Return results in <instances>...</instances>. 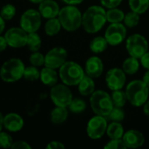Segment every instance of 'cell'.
Masks as SVG:
<instances>
[{
    "label": "cell",
    "mask_w": 149,
    "mask_h": 149,
    "mask_svg": "<svg viewBox=\"0 0 149 149\" xmlns=\"http://www.w3.org/2000/svg\"><path fill=\"white\" fill-rule=\"evenodd\" d=\"M107 22L106 10L102 5H91L83 13L82 26L90 34L98 32Z\"/></svg>",
    "instance_id": "cell-1"
},
{
    "label": "cell",
    "mask_w": 149,
    "mask_h": 149,
    "mask_svg": "<svg viewBox=\"0 0 149 149\" xmlns=\"http://www.w3.org/2000/svg\"><path fill=\"white\" fill-rule=\"evenodd\" d=\"M58 18L62 28L68 32L76 31L82 26L83 14L76 5L67 4L62 7L60 10Z\"/></svg>",
    "instance_id": "cell-2"
},
{
    "label": "cell",
    "mask_w": 149,
    "mask_h": 149,
    "mask_svg": "<svg viewBox=\"0 0 149 149\" xmlns=\"http://www.w3.org/2000/svg\"><path fill=\"white\" fill-rule=\"evenodd\" d=\"M125 91L128 102L133 107H143L148 100L149 87L143 80L135 79L129 82L126 86Z\"/></svg>",
    "instance_id": "cell-3"
},
{
    "label": "cell",
    "mask_w": 149,
    "mask_h": 149,
    "mask_svg": "<svg viewBox=\"0 0 149 149\" xmlns=\"http://www.w3.org/2000/svg\"><path fill=\"white\" fill-rule=\"evenodd\" d=\"M85 75L84 69L75 61H66L59 69L60 79L68 86H77Z\"/></svg>",
    "instance_id": "cell-4"
},
{
    "label": "cell",
    "mask_w": 149,
    "mask_h": 149,
    "mask_svg": "<svg viewBox=\"0 0 149 149\" xmlns=\"http://www.w3.org/2000/svg\"><path fill=\"white\" fill-rule=\"evenodd\" d=\"M25 66L24 62L18 58H11L4 62L0 68V78L7 83H14L24 76Z\"/></svg>",
    "instance_id": "cell-5"
},
{
    "label": "cell",
    "mask_w": 149,
    "mask_h": 149,
    "mask_svg": "<svg viewBox=\"0 0 149 149\" xmlns=\"http://www.w3.org/2000/svg\"><path fill=\"white\" fill-rule=\"evenodd\" d=\"M90 104L95 114L106 118L114 107L111 94L104 90H96L90 96Z\"/></svg>",
    "instance_id": "cell-6"
},
{
    "label": "cell",
    "mask_w": 149,
    "mask_h": 149,
    "mask_svg": "<svg viewBox=\"0 0 149 149\" xmlns=\"http://www.w3.org/2000/svg\"><path fill=\"white\" fill-rule=\"evenodd\" d=\"M126 48L130 56L141 58L147 52H148V42L144 36L135 33L129 36L126 39Z\"/></svg>",
    "instance_id": "cell-7"
},
{
    "label": "cell",
    "mask_w": 149,
    "mask_h": 149,
    "mask_svg": "<svg viewBox=\"0 0 149 149\" xmlns=\"http://www.w3.org/2000/svg\"><path fill=\"white\" fill-rule=\"evenodd\" d=\"M50 98L54 106L68 107L74 99L71 89L65 84H56L51 87Z\"/></svg>",
    "instance_id": "cell-8"
},
{
    "label": "cell",
    "mask_w": 149,
    "mask_h": 149,
    "mask_svg": "<svg viewBox=\"0 0 149 149\" xmlns=\"http://www.w3.org/2000/svg\"><path fill=\"white\" fill-rule=\"evenodd\" d=\"M42 16L40 11L34 9H28L20 17V27L27 33L36 32L41 25Z\"/></svg>",
    "instance_id": "cell-9"
},
{
    "label": "cell",
    "mask_w": 149,
    "mask_h": 149,
    "mask_svg": "<svg viewBox=\"0 0 149 149\" xmlns=\"http://www.w3.org/2000/svg\"><path fill=\"white\" fill-rule=\"evenodd\" d=\"M107 127V118L96 114L88 121L86 132L91 140H99L105 134Z\"/></svg>",
    "instance_id": "cell-10"
},
{
    "label": "cell",
    "mask_w": 149,
    "mask_h": 149,
    "mask_svg": "<svg viewBox=\"0 0 149 149\" xmlns=\"http://www.w3.org/2000/svg\"><path fill=\"white\" fill-rule=\"evenodd\" d=\"M126 26L122 23H112L106 28L105 38L109 45L117 46L120 45L126 38Z\"/></svg>",
    "instance_id": "cell-11"
},
{
    "label": "cell",
    "mask_w": 149,
    "mask_h": 149,
    "mask_svg": "<svg viewBox=\"0 0 149 149\" xmlns=\"http://www.w3.org/2000/svg\"><path fill=\"white\" fill-rule=\"evenodd\" d=\"M68 52L63 47H54L49 50L45 55V66L60 69L61 66L67 61Z\"/></svg>",
    "instance_id": "cell-12"
},
{
    "label": "cell",
    "mask_w": 149,
    "mask_h": 149,
    "mask_svg": "<svg viewBox=\"0 0 149 149\" xmlns=\"http://www.w3.org/2000/svg\"><path fill=\"white\" fill-rule=\"evenodd\" d=\"M105 83L112 91L123 89L126 83V73L122 68H112L106 72Z\"/></svg>",
    "instance_id": "cell-13"
},
{
    "label": "cell",
    "mask_w": 149,
    "mask_h": 149,
    "mask_svg": "<svg viewBox=\"0 0 149 149\" xmlns=\"http://www.w3.org/2000/svg\"><path fill=\"white\" fill-rule=\"evenodd\" d=\"M27 37L28 33L21 27H11L4 34L8 46L12 48H22L25 46Z\"/></svg>",
    "instance_id": "cell-14"
},
{
    "label": "cell",
    "mask_w": 149,
    "mask_h": 149,
    "mask_svg": "<svg viewBox=\"0 0 149 149\" xmlns=\"http://www.w3.org/2000/svg\"><path fill=\"white\" fill-rule=\"evenodd\" d=\"M84 71L85 74L92 79L100 77L104 72V63L102 59L97 56L90 57L85 62Z\"/></svg>",
    "instance_id": "cell-15"
},
{
    "label": "cell",
    "mask_w": 149,
    "mask_h": 149,
    "mask_svg": "<svg viewBox=\"0 0 149 149\" xmlns=\"http://www.w3.org/2000/svg\"><path fill=\"white\" fill-rule=\"evenodd\" d=\"M122 139L127 148H138L143 146L145 143V137L143 134L134 129H131L126 132Z\"/></svg>",
    "instance_id": "cell-16"
},
{
    "label": "cell",
    "mask_w": 149,
    "mask_h": 149,
    "mask_svg": "<svg viewBox=\"0 0 149 149\" xmlns=\"http://www.w3.org/2000/svg\"><path fill=\"white\" fill-rule=\"evenodd\" d=\"M60 6L54 0H44L39 3V9L40 15L43 18L49 19L57 17L60 12Z\"/></svg>",
    "instance_id": "cell-17"
},
{
    "label": "cell",
    "mask_w": 149,
    "mask_h": 149,
    "mask_svg": "<svg viewBox=\"0 0 149 149\" xmlns=\"http://www.w3.org/2000/svg\"><path fill=\"white\" fill-rule=\"evenodd\" d=\"M24 127L23 118L16 113H7L4 117V127L11 133H16L20 131Z\"/></svg>",
    "instance_id": "cell-18"
},
{
    "label": "cell",
    "mask_w": 149,
    "mask_h": 149,
    "mask_svg": "<svg viewBox=\"0 0 149 149\" xmlns=\"http://www.w3.org/2000/svg\"><path fill=\"white\" fill-rule=\"evenodd\" d=\"M59 72L55 71V69L45 66L41 69L40 71V81L47 86H54V85L57 84L58 79H59Z\"/></svg>",
    "instance_id": "cell-19"
},
{
    "label": "cell",
    "mask_w": 149,
    "mask_h": 149,
    "mask_svg": "<svg viewBox=\"0 0 149 149\" xmlns=\"http://www.w3.org/2000/svg\"><path fill=\"white\" fill-rule=\"evenodd\" d=\"M68 118V109L64 107H57L51 111L50 120L54 125L63 124Z\"/></svg>",
    "instance_id": "cell-20"
},
{
    "label": "cell",
    "mask_w": 149,
    "mask_h": 149,
    "mask_svg": "<svg viewBox=\"0 0 149 149\" xmlns=\"http://www.w3.org/2000/svg\"><path fill=\"white\" fill-rule=\"evenodd\" d=\"M78 86V92L82 96H90L96 90H95V81L94 79L88 76L85 75L83 79L80 81V83L77 85Z\"/></svg>",
    "instance_id": "cell-21"
},
{
    "label": "cell",
    "mask_w": 149,
    "mask_h": 149,
    "mask_svg": "<svg viewBox=\"0 0 149 149\" xmlns=\"http://www.w3.org/2000/svg\"><path fill=\"white\" fill-rule=\"evenodd\" d=\"M141 65V60L135 57L130 56L129 58H126L122 64V69L126 73V75H133L135 74Z\"/></svg>",
    "instance_id": "cell-22"
},
{
    "label": "cell",
    "mask_w": 149,
    "mask_h": 149,
    "mask_svg": "<svg viewBox=\"0 0 149 149\" xmlns=\"http://www.w3.org/2000/svg\"><path fill=\"white\" fill-rule=\"evenodd\" d=\"M108 45L109 44L105 37L97 36L90 41V50L95 54H99L104 52L108 48Z\"/></svg>",
    "instance_id": "cell-23"
},
{
    "label": "cell",
    "mask_w": 149,
    "mask_h": 149,
    "mask_svg": "<svg viewBox=\"0 0 149 149\" xmlns=\"http://www.w3.org/2000/svg\"><path fill=\"white\" fill-rule=\"evenodd\" d=\"M124 134L125 131L121 122L112 121L108 124L106 134L110 139H122Z\"/></svg>",
    "instance_id": "cell-24"
},
{
    "label": "cell",
    "mask_w": 149,
    "mask_h": 149,
    "mask_svg": "<svg viewBox=\"0 0 149 149\" xmlns=\"http://www.w3.org/2000/svg\"><path fill=\"white\" fill-rule=\"evenodd\" d=\"M61 28H62V26H61V24L58 17L47 19V21L46 22L45 26H44L46 34L50 37L57 35L61 31Z\"/></svg>",
    "instance_id": "cell-25"
},
{
    "label": "cell",
    "mask_w": 149,
    "mask_h": 149,
    "mask_svg": "<svg viewBox=\"0 0 149 149\" xmlns=\"http://www.w3.org/2000/svg\"><path fill=\"white\" fill-rule=\"evenodd\" d=\"M125 12L117 8H112V9H108L106 10V18H107V22H109L110 24L112 23H121L124 20L125 17Z\"/></svg>",
    "instance_id": "cell-26"
},
{
    "label": "cell",
    "mask_w": 149,
    "mask_h": 149,
    "mask_svg": "<svg viewBox=\"0 0 149 149\" xmlns=\"http://www.w3.org/2000/svg\"><path fill=\"white\" fill-rule=\"evenodd\" d=\"M42 44V40L40 36L36 32H30L28 33L26 46L31 52H37L40 49Z\"/></svg>",
    "instance_id": "cell-27"
},
{
    "label": "cell",
    "mask_w": 149,
    "mask_h": 149,
    "mask_svg": "<svg viewBox=\"0 0 149 149\" xmlns=\"http://www.w3.org/2000/svg\"><path fill=\"white\" fill-rule=\"evenodd\" d=\"M111 97H112L113 106L117 107H124L126 102L128 101L126 91H123L122 89L112 91Z\"/></svg>",
    "instance_id": "cell-28"
},
{
    "label": "cell",
    "mask_w": 149,
    "mask_h": 149,
    "mask_svg": "<svg viewBox=\"0 0 149 149\" xmlns=\"http://www.w3.org/2000/svg\"><path fill=\"white\" fill-rule=\"evenodd\" d=\"M128 3L131 10L140 15L145 13L149 9V0H128Z\"/></svg>",
    "instance_id": "cell-29"
},
{
    "label": "cell",
    "mask_w": 149,
    "mask_h": 149,
    "mask_svg": "<svg viewBox=\"0 0 149 149\" xmlns=\"http://www.w3.org/2000/svg\"><path fill=\"white\" fill-rule=\"evenodd\" d=\"M68 110L73 113H82L87 108L86 102L80 98H74L68 107Z\"/></svg>",
    "instance_id": "cell-30"
},
{
    "label": "cell",
    "mask_w": 149,
    "mask_h": 149,
    "mask_svg": "<svg viewBox=\"0 0 149 149\" xmlns=\"http://www.w3.org/2000/svg\"><path fill=\"white\" fill-rule=\"evenodd\" d=\"M40 71L38 69L37 66L34 65H29L26 66L24 72V76L23 78L27 80V81H36L40 79Z\"/></svg>",
    "instance_id": "cell-31"
},
{
    "label": "cell",
    "mask_w": 149,
    "mask_h": 149,
    "mask_svg": "<svg viewBox=\"0 0 149 149\" xmlns=\"http://www.w3.org/2000/svg\"><path fill=\"white\" fill-rule=\"evenodd\" d=\"M140 14L131 10L130 12H127L126 15H125V17H124V24L128 27V28H134L136 27L139 23H140Z\"/></svg>",
    "instance_id": "cell-32"
},
{
    "label": "cell",
    "mask_w": 149,
    "mask_h": 149,
    "mask_svg": "<svg viewBox=\"0 0 149 149\" xmlns=\"http://www.w3.org/2000/svg\"><path fill=\"white\" fill-rule=\"evenodd\" d=\"M0 15L1 17L5 20H11L14 17V16L16 15V8L13 4L11 3H6L4 4L0 10Z\"/></svg>",
    "instance_id": "cell-33"
},
{
    "label": "cell",
    "mask_w": 149,
    "mask_h": 149,
    "mask_svg": "<svg viewBox=\"0 0 149 149\" xmlns=\"http://www.w3.org/2000/svg\"><path fill=\"white\" fill-rule=\"evenodd\" d=\"M125 112L122 109V107H113L112 110L111 111L110 114L107 116V120L111 121H117V122H121L125 119Z\"/></svg>",
    "instance_id": "cell-34"
},
{
    "label": "cell",
    "mask_w": 149,
    "mask_h": 149,
    "mask_svg": "<svg viewBox=\"0 0 149 149\" xmlns=\"http://www.w3.org/2000/svg\"><path fill=\"white\" fill-rule=\"evenodd\" d=\"M29 61L32 65L40 67L42 65H45V55H43L39 51L32 52L29 57Z\"/></svg>",
    "instance_id": "cell-35"
},
{
    "label": "cell",
    "mask_w": 149,
    "mask_h": 149,
    "mask_svg": "<svg viewBox=\"0 0 149 149\" xmlns=\"http://www.w3.org/2000/svg\"><path fill=\"white\" fill-rule=\"evenodd\" d=\"M105 149H125L127 148L123 139H110V141L105 145Z\"/></svg>",
    "instance_id": "cell-36"
},
{
    "label": "cell",
    "mask_w": 149,
    "mask_h": 149,
    "mask_svg": "<svg viewBox=\"0 0 149 149\" xmlns=\"http://www.w3.org/2000/svg\"><path fill=\"white\" fill-rule=\"evenodd\" d=\"M13 143L12 137L6 132H0V148H11Z\"/></svg>",
    "instance_id": "cell-37"
},
{
    "label": "cell",
    "mask_w": 149,
    "mask_h": 149,
    "mask_svg": "<svg viewBox=\"0 0 149 149\" xmlns=\"http://www.w3.org/2000/svg\"><path fill=\"white\" fill-rule=\"evenodd\" d=\"M123 0H100L101 5L105 9H112L119 7Z\"/></svg>",
    "instance_id": "cell-38"
},
{
    "label": "cell",
    "mask_w": 149,
    "mask_h": 149,
    "mask_svg": "<svg viewBox=\"0 0 149 149\" xmlns=\"http://www.w3.org/2000/svg\"><path fill=\"white\" fill-rule=\"evenodd\" d=\"M11 148L13 149H31L32 147L25 141H13Z\"/></svg>",
    "instance_id": "cell-39"
},
{
    "label": "cell",
    "mask_w": 149,
    "mask_h": 149,
    "mask_svg": "<svg viewBox=\"0 0 149 149\" xmlns=\"http://www.w3.org/2000/svg\"><path fill=\"white\" fill-rule=\"evenodd\" d=\"M47 149H65V146L63 143H61V141H50L47 147Z\"/></svg>",
    "instance_id": "cell-40"
},
{
    "label": "cell",
    "mask_w": 149,
    "mask_h": 149,
    "mask_svg": "<svg viewBox=\"0 0 149 149\" xmlns=\"http://www.w3.org/2000/svg\"><path fill=\"white\" fill-rule=\"evenodd\" d=\"M140 60H141V65H142L145 69L149 70V52H147L140 58Z\"/></svg>",
    "instance_id": "cell-41"
},
{
    "label": "cell",
    "mask_w": 149,
    "mask_h": 149,
    "mask_svg": "<svg viewBox=\"0 0 149 149\" xmlns=\"http://www.w3.org/2000/svg\"><path fill=\"white\" fill-rule=\"evenodd\" d=\"M8 46L7 41L4 38V36H1L0 35V52H2L3 51H4Z\"/></svg>",
    "instance_id": "cell-42"
},
{
    "label": "cell",
    "mask_w": 149,
    "mask_h": 149,
    "mask_svg": "<svg viewBox=\"0 0 149 149\" xmlns=\"http://www.w3.org/2000/svg\"><path fill=\"white\" fill-rule=\"evenodd\" d=\"M66 4H69V5H77L82 3L84 0H62Z\"/></svg>",
    "instance_id": "cell-43"
},
{
    "label": "cell",
    "mask_w": 149,
    "mask_h": 149,
    "mask_svg": "<svg viewBox=\"0 0 149 149\" xmlns=\"http://www.w3.org/2000/svg\"><path fill=\"white\" fill-rule=\"evenodd\" d=\"M4 28H5V20L0 15V35L4 31Z\"/></svg>",
    "instance_id": "cell-44"
},
{
    "label": "cell",
    "mask_w": 149,
    "mask_h": 149,
    "mask_svg": "<svg viewBox=\"0 0 149 149\" xmlns=\"http://www.w3.org/2000/svg\"><path fill=\"white\" fill-rule=\"evenodd\" d=\"M142 80L144 81V83L149 87V70H148V71L145 72V74L143 75Z\"/></svg>",
    "instance_id": "cell-45"
},
{
    "label": "cell",
    "mask_w": 149,
    "mask_h": 149,
    "mask_svg": "<svg viewBox=\"0 0 149 149\" xmlns=\"http://www.w3.org/2000/svg\"><path fill=\"white\" fill-rule=\"evenodd\" d=\"M143 112L148 117H149V100L143 105Z\"/></svg>",
    "instance_id": "cell-46"
},
{
    "label": "cell",
    "mask_w": 149,
    "mask_h": 149,
    "mask_svg": "<svg viewBox=\"0 0 149 149\" xmlns=\"http://www.w3.org/2000/svg\"><path fill=\"white\" fill-rule=\"evenodd\" d=\"M4 115H3V113L0 112V132L2 131V129H3V127H4Z\"/></svg>",
    "instance_id": "cell-47"
},
{
    "label": "cell",
    "mask_w": 149,
    "mask_h": 149,
    "mask_svg": "<svg viewBox=\"0 0 149 149\" xmlns=\"http://www.w3.org/2000/svg\"><path fill=\"white\" fill-rule=\"evenodd\" d=\"M28 1L31 2V3H40L44 0H28Z\"/></svg>",
    "instance_id": "cell-48"
}]
</instances>
